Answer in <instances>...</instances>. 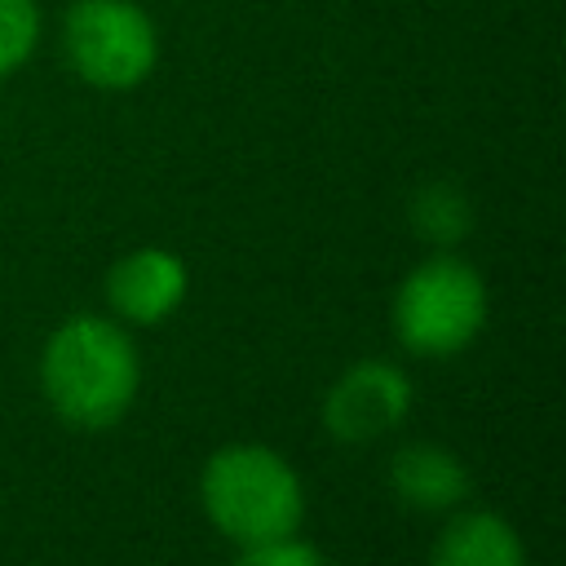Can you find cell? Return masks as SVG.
I'll list each match as a JSON object with an SVG mask.
<instances>
[{"instance_id":"cell-6","label":"cell","mask_w":566,"mask_h":566,"mask_svg":"<svg viewBox=\"0 0 566 566\" xmlns=\"http://www.w3.org/2000/svg\"><path fill=\"white\" fill-rule=\"evenodd\" d=\"M106 296H111L119 318L155 327L186 296V261L164 252V248H137V252H128L111 265Z\"/></svg>"},{"instance_id":"cell-7","label":"cell","mask_w":566,"mask_h":566,"mask_svg":"<svg viewBox=\"0 0 566 566\" xmlns=\"http://www.w3.org/2000/svg\"><path fill=\"white\" fill-rule=\"evenodd\" d=\"M389 486L398 491L402 504L438 513V509H455L469 495V469L455 451L438 442H411L389 460Z\"/></svg>"},{"instance_id":"cell-5","label":"cell","mask_w":566,"mask_h":566,"mask_svg":"<svg viewBox=\"0 0 566 566\" xmlns=\"http://www.w3.org/2000/svg\"><path fill=\"white\" fill-rule=\"evenodd\" d=\"M411 411V380L385 358H363L336 376L323 398V424L336 442H371Z\"/></svg>"},{"instance_id":"cell-2","label":"cell","mask_w":566,"mask_h":566,"mask_svg":"<svg viewBox=\"0 0 566 566\" xmlns=\"http://www.w3.org/2000/svg\"><path fill=\"white\" fill-rule=\"evenodd\" d=\"M199 500L208 522L239 548L296 535L305 517V491L296 469L261 442H230L212 451L199 473Z\"/></svg>"},{"instance_id":"cell-3","label":"cell","mask_w":566,"mask_h":566,"mask_svg":"<svg viewBox=\"0 0 566 566\" xmlns=\"http://www.w3.org/2000/svg\"><path fill=\"white\" fill-rule=\"evenodd\" d=\"M486 323V283L482 274L451 256L438 252L420 261L394 296V332L411 354L424 358H447L460 354Z\"/></svg>"},{"instance_id":"cell-11","label":"cell","mask_w":566,"mask_h":566,"mask_svg":"<svg viewBox=\"0 0 566 566\" xmlns=\"http://www.w3.org/2000/svg\"><path fill=\"white\" fill-rule=\"evenodd\" d=\"M234 566H323V553L310 539L296 535H279V539H261V544H243Z\"/></svg>"},{"instance_id":"cell-8","label":"cell","mask_w":566,"mask_h":566,"mask_svg":"<svg viewBox=\"0 0 566 566\" xmlns=\"http://www.w3.org/2000/svg\"><path fill=\"white\" fill-rule=\"evenodd\" d=\"M429 566H526L517 531L500 513H460L433 544Z\"/></svg>"},{"instance_id":"cell-1","label":"cell","mask_w":566,"mask_h":566,"mask_svg":"<svg viewBox=\"0 0 566 566\" xmlns=\"http://www.w3.org/2000/svg\"><path fill=\"white\" fill-rule=\"evenodd\" d=\"M40 385L71 429H111L133 407L137 349L119 323L75 314L49 336L40 354Z\"/></svg>"},{"instance_id":"cell-10","label":"cell","mask_w":566,"mask_h":566,"mask_svg":"<svg viewBox=\"0 0 566 566\" xmlns=\"http://www.w3.org/2000/svg\"><path fill=\"white\" fill-rule=\"evenodd\" d=\"M40 35V9L35 0H0V75L18 71Z\"/></svg>"},{"instance_id":"cell-9","label":"cell","mask_w":566,"mask_h":566,"mask_svg":"<svg viewBox=\"0 0 566 566\" xmlns=\"http://www.w3.org/2000/svg\"><path fill=\"white\" fill-rule=\"evenodd\" d=\"M411 226L420 239L438 243V248H451L469 234L473 226V212H469V199L464 190H455L451 181H429L416 190L411 199Z\"/></svg>"},{"instance_id":"cell-4","label":"cell","mask_w":566,"mask_h":566,"mask_svg":"<svg viewBox=\"0 0 566 566\" xmlns=\"http://www.w3.org/2000/svg\"><path fill=\"white\" fill-rule=\"evenodd\" d=\"M66 57L93 88H133L150 75L159 40L133 0H75L62 22Z\"/></svg>"}]
</instances>
